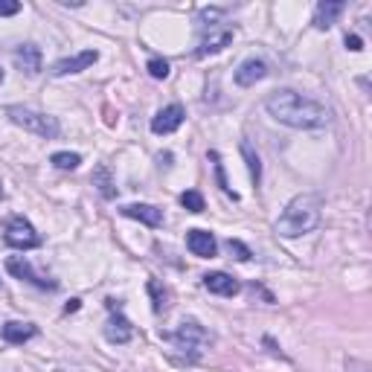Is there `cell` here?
Returning <instances> with one entry per match:
<instances>
[{"label": "cell", "instance_id": "d4e9b609", "mask_svg": "<svg viewBox=\"0 0 372 372\" xmlns=\"http://www.w3.org/2000/svg\"><path fill=\"white\" fill-rule=\"evenodd\" d=\"M21 3L18 0H0V15H18Z\"/></svg>", "mask_w": 372, "mask_h": 372}, {"label": "cell", "instance_id": "e0dca14e", "mask_svg": "<svg viewBox=\"0 0 372 372\" xmlns=\"http://www.w3.org/2000/svg\"><path fill=\"white\" fill-rule=\"evenodd\" d=\"M0 334H3L6 343H27L30 338L38 334V329H35L32 323H15V320H12V323H6L3 329H0Z\"/></svg>", "mask_w": 372, "mask_h": 372}, {"label": "cell", "instance_id": "83f0119b", "mask_svg": "<svg viewBox=\"0 0 372 372\" xmlns=\"http://www.w3.org/2000/svg\"><path fill=\"white\" fill-rule=\"evenodd\" d=\"M0 198H3V183H0Z\"/></svg>", "mask_w": 372, "mask_h": 372}, {"label": "cell", "instance_id": "4fadbf2b", "mask_svg": "<svg viewBox=\"0 0 372 372\" xmlns=\"http://www.w3.org/2000/svg\"><path fill=\"white\" fill-rule=\"evenodd\" d=\"M122 216L137 218V221H143V224H148V227L163 224V209H157L152 204H128V207H122Z\"/></svg>", "mask_w": 372, "mask_h": 372}, {"label": "cell", "instance_id": "d6986e66", "mask_svg": "<svg viewBox=\"0 0 372 372\" xmlns=\"http://www.w3.org/2000/svg\"><path fill=\"white\" fill-rule=\"evenodd\" d=\"M242 154H244V160H247V169H251V178H253V183L259 186V181H262V163H259V157L253 154L251 143H242Z\"/></svg>", "mask_w": 372, "mask_h": 372}, {"label": "cell", "instance_id": "ba28073f", "mask_svg": "<svg viewBox=\"0 0 372 372\" xmlns=\"http://www.w3.org/2000/svg\"><path fill=\"white\" fill-rule=\"evenodd\" d=\"M96 58H99L96 49H82L79 56L56 61L53 70H49V73H53V76H70V73H82V70H88L91 65H96Z\"/></svg>", "mask_w": 372, "mask_h": 372}, {"label": "cell", "instance_id": "603a6c76", "mask_svg": "<svg viewBox=\"0 0 372 372\" xmlns=\"http://www.w3.org/2000/svg\"><path fill=\"white\" fill-rule=\"evenodd\" d=\"M148 73H152L154 79H166V76H169V61L152 58V61H148Z\"/></svg>", "mask_w": 372, "mask_h": 372}, {"label": "cell", "instance_id": "52a82bcc", "mask_svg": "<svg viewBox=\"0 0 372 372\" xmlns=\"http://www.w3.org/2000/svg\"><path fill=\"white\" fill-rule=\"evenodd\" d=\"M6 270L12 277H18V279H27V282H32V285H38V288H56V282L53 279H47L44 274H38L27 259L23 256H9L6 259Z\"/></svg>", "mask_w": 372, "mask_h": 372}, {"label": "cell", "instance_id": "2e32d148", "mask_svg": "<svg viewBox=\"0 0 372 372\" xmlns=\"http://www.w3.org/2000/svg\"><path fill=\"white\" fill-rule=\"evenodd\" d=\"M340 12H343L340 0H326V3H320L317 12H314V27H317V30H329L332 23L338 21Z\"/></svg>", "mask_w": 372, "mask_h": 372}, {"label": "cell", "instance_id": "9c48e42d", "mask_svg": "<svg viewBox=\"0 0 372 372\" xmlns=\"http://www.w3.org/2000/svg\"><path fill=\"white\" fill-rule=\"evenodd\" d=\"M268 76V65L262 58H247L239 65V70H235V84L239 88H253L256 82H262Z\"/></svg>", "mask_w": 372, "mask_h": 372}, {"label": "cell", "instance_id": "44dd1931", "mask_svg": "<svg viewBox=\"0 0 372 372\" xmlns=\"http://www.w3.org/2000/svg\"><path fill=\"white\" fill-rule=\"evenodd\" d=\"M181 204L189 209V213H204V198L198 189H189V192H183L181 195Z\"/></svg>", "mask_w": 372, "mask_h": 372}, {"label": "cell", "instance_id": "3957f363", "mask_svg": "<svg viewBox=\"0 0 372 372\" xmlns=\"http://www.w3.org/2000/svg\"><path fill=\"white\" fill-rule=\"evenodd\" d=\"M6 117L15 122V126H21L23 131H32V134H38V137H47V140L58 137V119L41 114V111H30V108L12 105V108H6Z\"/></svg>", "mask_w": 372, "mask_h": 372}, {"label": "cell", "instance_id": "6da1fadb", "mask_svg": "<svg viewBox=\"0 0 372 372\" xmlns=\"http://www.w3.org/2000/svg\"><path fill=\"white\" fill-rule=\"evenodd\" d=\"M265 108L268 114L274 117L277 122L288 128H300V131H317V128H326L329 126V111L308 99L297 91H277L265 99Z\"/></svg>", "mask_w": 372, "mask_h": 372}, {"label": "cell", "instance_id": "cb8c5ba5", "mask_svg": "<svg viewBox=\"0 0 372 372\" xmlns=\"http://www.w3.org/2000/svg\"><path fill=\"white\" fill-rule=\"evenodd\" d=\"M227 251H230V253H235V259H239V262H247V259H251V251H247V247H244L242 242H235V239H230V242H227Z\"/></svg>", "mask_w": 372, "mask_h": 372}, {"label": "cell", "instance_id": "7c38bea8", "mask_svg": "<svg viewBox=\"0 0 372 372\" xmlns=\"http://www.w3.org/2000/svg\"><path fill=\"white\" fill-rule=\"evenodd\" d=\"M15 65L21 67V73H27V76H35V73H41V49L35 44H23L15 49Z\"/></svg>", "mask_w": 372, "mask_h": 372}, {"label": "cell", "instance_id": "277c9868", "mask_svg": "<svg viewBox=\"0 0 372 372\" xmlns=\"http://www.w3.org/2000/svg\"><path fill=\"white\" fill-rule=\"evenodd\" d=\"M3 242H6L9 247H18V251H32V247L41 244V235L35 233V227H32L23 216H15V218L6 221Z\"/></svg>", "mask_w": 372, "mask_h": 372}, {"label": "cell", "instance_id": "7402d4cb", "mask_svg": "<svg viewBox=\"0 0 372 372\" xmlns=\"http://www.w3.org/2000/svg\"><path fill=\"white\" fill-rule=\"evenodd\" d=\"M148 291H152V297H154V312L160 314L166 308V291H160V282H148Z\"/></svg>", "mask_w": 372, "mask_h": 372}, {"label": "cell", "instance_id": "484cf974", "mask_svg": "<svg viewBox=\"0 0 372 372\" xmlns=\"http://www.w3.org/2000/svg\"><path fill=\"white\" fill-rule=\"evenodd\" d=\"M346 47L355 49V53H358V49H364V41L358 38V35H346Z\"/></svg>", "mask_w": 372, "mask_h": 372}, {"label": "cell", "instance_id": "8fae6325", "mask_svg": "<svg viewBox=\"0 0 372 372\" xmlns=\"http://www.w3.org/2000/svg\"><path fill=\"white\" fill-rule=\"evenodd\" d=\"M181 122H183V108L181 105H169L152 119V131L154 134H172V131L181 128Z\"/></svg>", "mask_w": 372, "mask_h": 372}, {"label": "cell", "instance_id": "ffe728a7", "mask_svg": "<svg viewBox=\"0 0 372 372\" xmlns=\"http://www.w3.org/2000/svg\"><path fill=\"white\" fill-rule=\"evenodd\" d=\"M82 163V157L76 152H56L53 154V166L56 169H76Z\"/></svg>", "mask_w": 372, "mask_h": 372}, {"label": "cell", "instance_id": "8992f818", "mask_svg": "<svg viewBox=\"0 0 372 372\" xmlns=\"http://www.w3.org/2000/svg\"><path fill=\"white\" fill-rule=\"evenodd\" d=\"M233 41V30L224 23H204V38L198 44V56H213L218 49L230 47Z\"/></svg>", "mask_w": 372, "mask_h": 372}, {"label": "cell", "instance_id": "ac0fdd59", "mask_svg": "<svg viewBox=\"0 0 372 372\" xmlns=\"http://www.w3.org/2000/svg\"><path fill=\"white\" fill-rule=\"evenodd\" d=\"M93 186H99V192H102L105 198H114V181H111L108 166H96V172H93Z\"/></svg>", "mask_w": 372, "mask_h": 372}, {"label": "cell", "instance_id": "5b68a950", "mask_svg": "<svg viewBox=\"0 0 372 372\" xmlns=\"http://www.w3.org/2000/svg\"><path fill=\"white\" fill-rule=\"evenodd\" d=\"M166 340H172L178 346V349H183V352H189V358H198V352H201V346H207L209 343V334L198 326V323H181V329L175 332V334H166Z\"/></svg>", "mask_w": 372, "mask_h": 372}, {"label": "cell", "instance_id": "7a4b0ae2", "mask_svg": "<svg viewBox=\"0 0 372 372\" xmlns=\"http://www.w3.org/2000/svg\"><path fill=\"white\" fill-rule=\"evenodd\" d=\"M320 221H323V201L317 195H297L282 209V216L277 221V233L282 239H297V235L317 230Z\"/></svg>", "mask_w": 372, "mask_h": 372}, {"label": "cell", "instance_id": "30bf717a", "mask_svg": "<svg viewBox=\"0 0 372 372\" xmlns=\"http://www.w3.org/2000/svg\"><path fill=\"white\" fill-rule=\"evenodd\" d=\"M186 247L201 259H213L216 251H218L213 233H207V230H189V235H186Z\"/></svg>", "mask_w": 372, "mask_h": 372}, {"label": "cell", "instance_id": "9a60e30c", "mask_svg": "<svg viewBox=\"0 0 372 372\" xmlns=\"http://www.w3.org/2000/svg\"><path fill=\"white\" fill-rule=\"evenodd\" d=\"M204 285H207V291L221 294V297H233L235 291H239V282H235L230 274H224V270L207 274V277H204Z\"/></svg>", "mask_w": 372, "mask_h": 372}, {"label": "cell", "instance_id": "5bb4252c", "mask_svg": "<svg viewBox=\"0 0 372 372\" xmlns=\"http://www.w3.org/2000/svg\"><path fill=\"white\" fill-rule=\"evenodd\" d=\"M105 338L111 343H128L134 338V326L122 314H111V320L105 323Z\"/></svg>", "mask_w": 372, "mask_h": 372}, {"label": "cell", "instance_id": "f1b7e54d", "mask_svg": "<svg viewBox=\"0 0 372 372\" xmlns=\"http://www.w3.org/2000/svg\"><path fill=\"white\" fill-rule=\"evenodd\" d=\"M0 82H3V70H0Z\"/></svg>", "mask_w": 372, "mask_h": 372}, {"label": "cell", "instance_id": "4316f807", "mask_svg": "<svg viewBox=\"0 0 372 372\" xmlns=\"http://www.w3.org/2000/svg\"><path fill=\"white\" fill-rule=\"evenodd\" d=\"M65 312L70 314V312H79V300H70L67 305H65Z\"/></svg>", "mask_w": 372, "mask_h": 372}]
</instances>
